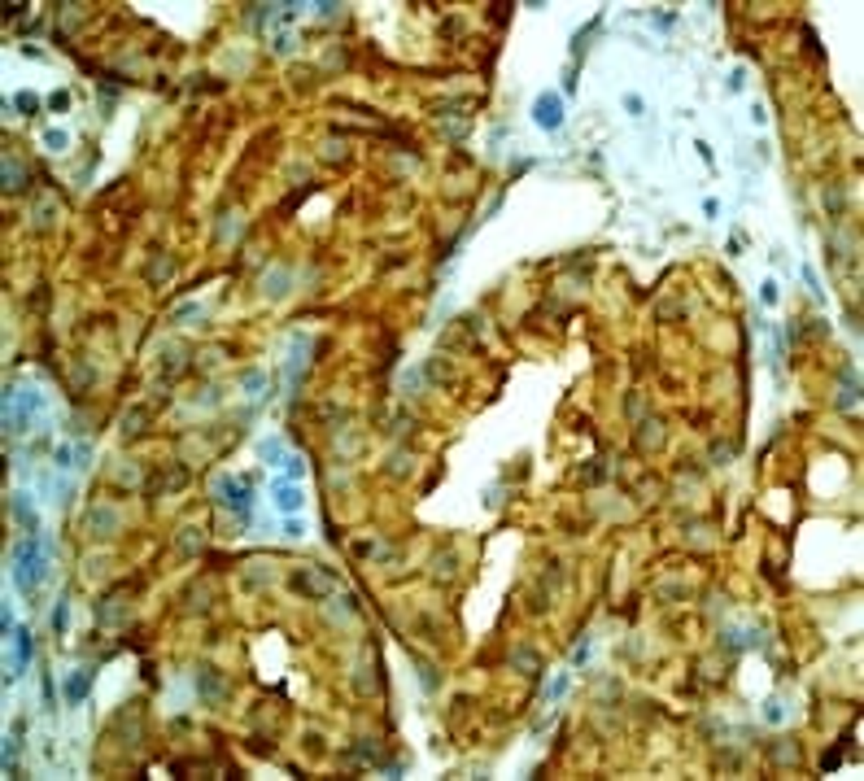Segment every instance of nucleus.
Masks as SVG:
<instances>
[{
    "instance_id": "obj_5",
    "label": "nucleus",
    "mask_w": 864,
    "mask_h": 781,
    "mask_svg": "<svg viewBox=\"0 0 864 781\" xmlns=\"http://www.w3.org/2000/svg\"><path fill=\"white\" fill-rule=\"evenodd\" d=\"M760 297H764V306H773V301H777V284H764Z\"/></svg>"
},
{
    "instance_id": "obj_4",
    "label": "nucleus",
    "mask_w": 864,
    "mask_h": 781,
    "mask_svg": "<svg viewBox=\"0 0 864 781\" xmlns=\"http://www.w3.org/2000/svg\"><path fill=\"white\" fill-rule=\"evenodd\" d=\"M275 502H280V511H297V507H301V494L288 489V484H275Z\"/></svg>"
},
{
    "instance_id": "obj_1",
    "label": "nucleus",
    "mask_w": 864,
    "mask_h": 781,
    "mask_svg": "<svg viewBox=\"0 0 864 781\" xmlns=\"http://www.w3.org/2000/svg\"><path fill=\"white\" fill-rule=\"evenodd\" d=\"M44 559H48V550L40 537H26V542L13 546V581H18V590H36V581L44 572Z\"/></svg>"
},
{
    "instance_id": "obj_2",
    "label": "nucleus",
    "mask_w": 864,
    "mask_h": 781,
    "mask_svg": "<svg viewBox=\"0 0 864 781\" xmlns=\"http://www.w3.org/2000/svg\"><path fill=\"white\" fill-rule=\"evenodd\" d=\"M533 118L546 127V132H554V127L563 123V113H559V96H542V101L533 105Z\"/></svg>"
},
{
    "instance_id": "obj_3",
    "label": "nucleus",
    "mask_w": 864,
    "mask_h": 781,
    "mask_svg": "<svg viewBox=\"0 0 864 781\" xmlns=\"http://www.w3.org/2000/svg\"><path fill=\"white\" fill-rule=\"evenodd\" d=\"M88 686H92V672H88V668H79V672L70 677V686H66V698H70V703H79V698L88 694Z\"/></svg>"
}]
</instances>
